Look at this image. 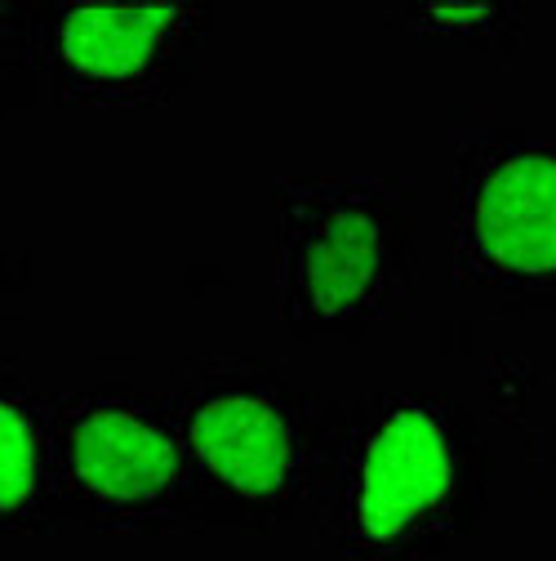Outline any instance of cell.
<instances>
[{
  "instance_id": "10",
  "label": "cell",
  "mask_w": 556,
  "mask_h": 561,
  "mask_svg": "<svg viewBox=\"0 0 556 561\" xmlns=\"http://www.w3.org/2000/svg\"><path fill=\"white\" fill-rule=\"evenodd\" d=\"M36 85V62L27 49H0V121L19 112Z\"/></svg>"
},
{
  "instance_id": "8",
  "label": "cell",
  "mask_w": 556,
  "mask_h": 561,
  "mask_svg": "<svg viewBox=\"0 0 556 561\" xmlns=\"http://www.w3.org/2000/svg\"><path fill=\"white\" fill-rule=\"evenodd\" d=\"M490 405L521 437L530 495L556 500V357L547 362H495Z\"/></svg>"
},
{
  "instance_id": "4",
  "label": "cell",
  "mask_w": 556,
  "mask_h": 561,
  "mask_svg": "<svg viewBox=\"0 0 556 561\" xmlns=\"http://www.w3.org/2000/svg\"><path fill=\"white\" fill-rule=\"evenodd\" d=\"M454 280L512 312H556V138L454 125L450 161Z\"/></svg>"
},
{
  "instance_id": "7",
  "label": "cell",
  "mask_w": 556,
  "mask_h": 561,
  "mask_svg": "<svg viewBox=\"0 0 556 561\" xmlns=\"http://www.w3.org/2000/svg\"><path fill=\"white\" fill-rule=\"evenodd\" d=\"M54 414L58 392L0 357V535H54L67 522Z\"/></svg>"
},
{
  "instance_id": "2",
  "label": "cell",
  "mask_w": 556,
  "mask_h": 561,
  "mask_svg": "<svg viewBox=\"0 0 556 561\" xmlns=\"http://www.w3.org/2000/svg\"><path fill=\"white\" fill-rule=\"evenodd\" d=\"M276 317L299 339H366L419 312V187L392 174L276 179Z\"/></svg>"
},
{
  "instance_id": "3",
  "label": "cell",
  "mask_w": 556,
  "mask_h": 561,
  "mask_svg": "<svg viewBox=\"0 0 556 561\" xmlns=\"http://www.w3.org/2000/svg\"><path fill=\"white\" fill-rule=\"evenodd\" d=\"M165 405L183 433L205 526L271 535L316 500L334 410L271 357H187Z\"/></svg>"
},
{
  "instance_id": "9",
  "label": "cell",
  "mask_w": 556,
  "mask_h": 561,
  "mask_svg": "<svg viewBox=\"0 0 556 561\" xmlns=\"http://www.w3.org/2000/svg\"><path fill=\"white\" fill-rule=\"evenodd\" d=\"M396 19V27L419 41L490 58H508L525 32V10L508 5V0H490V5H459V0H450V5H401Z\"/></svg>"
},
{
  "instance_id": "6",
  "label": "cell",
  "mask_w": 556,
  "mask_h": 561,
  "mask_svg": "<svg viewBox=\"0 0 556 561\" xmlns=\"http://www.w3.org/2000/svg\"><path fill=\"white\" fill-rule=\"evenodd\" d=\"M215 10L192 0H40L36 77L72 107H165L200 67Z\"/></svg>"
},
{
  "instance_id": "5",
  "label": "cell",
  "mask_w": 556,
  "mask_h": 561,
  "mask_svg": "<svg viewBox=\"0 0 556 561\" xmlns=\"http://www.w3.org/2000/svg\"><path fill=\"white\" fill-rule=\"evenodd\" d=\"M58 477L67 517L103 535L205 526L200 485L161 392L129 383L58 392Z\"/></svg>"
},
{
  "instance_id": "1",
  "label": "cell",
  "mask_w": 556,
  "mask_h": 561,
  "mask_svg": "<svg viewBox=\"0 0 556 561\" xmlns=\"http://www.w3.org/2000/svg\"><path fill=\"white\" fill-rule=\"evenodd\" d=\"M490 504V442L445 392H374L334 410L316 500V543L338 561H432Z\"/></svg>"
}]
</instances>
